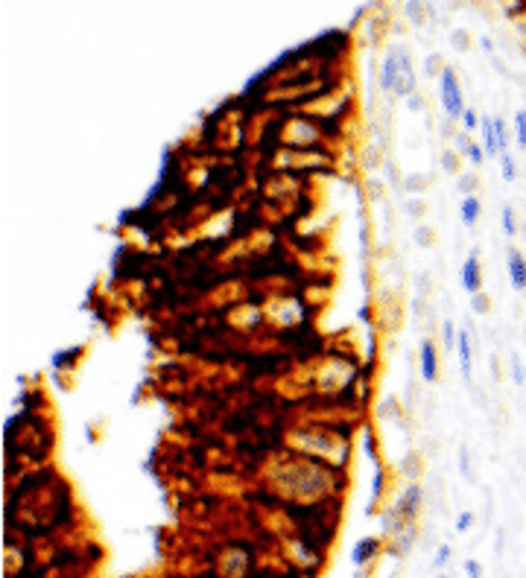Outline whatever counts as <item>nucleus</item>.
Returning <instances> with one entry per match:
<instances>
[{
	"label": "nucleus",
	"mask_w": 526,
	"mask_h": 578,
	"mask_svg": "<svg viewBox=\"0 0 526 578\" xmlns=\"http://www.w3.org/2000/svg\"><path fill=\"white\" fill-rule=\"evenodd\" d=\"M287 450L307 456L313 462H322L334 471H345L351 462V438L342 427H292V432L284 435Z\"/></svg>",
	"instance_id": "nucleus-1"
},
{
	"label": "nucleus",
	"mask_w": 526,
	"mask_h": 578,
	"mask_svg": "<svg viewBox=\"0 0 526 578\" xmlns=\"http://www.w3.org/2000/svg\"><path fill=\"white\" fill-rule=\"evenodd\" d=\"M327 126L331 123H325V120L292 111L281 120V126H275V140L278 146L287 149H325L327 137L334 135Z\"/></svg>",
	"instance_id": "nucleus-2"
},
{
	"label": "nucleus",
	"mask_w": 526,
	"mask_h": 578,
	"mask_svg": "<svg viewBox=\"0 0 526 578\" xmlns=\"http://www.w3.org/2000/svg\"><path fill=\"white\" fill-rule=\"evenodd\" d=\"M360 377V365L348 356H322V363L313 368L310 389L322 391V395H342L351 391Z\"/></svg>",
	"instance_id": "nucleus-3"
},
{
	"label": "nucleus",
	"mask_w": 526,
	"mask_h": 578,
	"mask_svg": "<svg viewBox=\"0 0 526 578\" xmlns=\"http://www.w3.org/2000/svg\"><path fill=\"white\" fill-rule=\"evenodd\" d=\"M442 108H444V114L451 117V123L462 120V114H465L462 88H459L456 73H453L451 68H444V73H442Z\"/></svg>",
	"instance_id": "nucleus-4"
},
{
	"label": "nucleus",
	"mask_w": 526,
	"mask_h": 578,
	"mask_svg": "<svg viewBox=\"0 0 526 578\" xmlns=\"http://www.w3.org/2000/svg\"><path fill=\"white\" fill-rule=\"evenodd\" d=\"M459 280H462V287H465L468 295H477V292H482V266H479V252H477V248L465 257L462 272H459Z\"/></svg>",
	"instance_id": "nucleus-5"
},
{
	"label": "nucleus",
	"mask_w": 526,
	"mask_h": 578,
	"mask_svg": "<svg viewBox=\"0 0 526 578\" xmlns=\"http://www.w3.org/2000/svg\"><path fill=\"white\" fill-rule=\"evenodd\" d=\"M418 371L424 383H436L438 380V354H436V342L427 336L418 347Z\"/></svg>",
	"instance_id": "nucleus-6"
},
{
	"label": "nucleus",
	"mask_w": 526,
	"mask_h": 578,
	"mask_svg": "<svg viewBox=\"0 0 526 578\" xmlns=\"http://www.w3.org/2000/svg\"><path fill=\"white\" fill-rule=\"evenodd\" d=\"M415 94V73H412V62L407 56V50L398 53V85H394V96L401 100H410Z\"/></svg>",
	"instance_id": "nucleus-7"
},
{
	"label": "nucleus",
	"mask_w": 526,
	"mask_h": 578,
	"mask_svg": "<svg viewBox=\"0 0 526 578\" xmlns=\"http://www.w3.org/2000/svg\"><path fill=\"white\" fill-rule=\"evenodd\" d=\"M456 354H459V374H462V380L471 386V380H474V354H471V330H459Z\"/></svg>",
	"instance_id": "nucleus-8"
},
{
	"label": "nucleus",
	"mask_w": 526,
	"mask_h": 578,
	"mask_svg": "<svg viewBox=\"0 0 526 578\" xmlns=\"http://www.w3.org/2000/svg\"><path fill=\"white\" fill-rule=\"evenodd\" d=\"M509 280L518 292H526V257L518 252V248H509Z\"/></svg>",
	"instance_id": "nucleus-9"
},
{
	"label": "nucleus",
	"mask_w": 526,
	"mask_h": 578,
	"mask_svg": "<svg viewBox=\"0 0 526 578\" xmlns=\"http://www.w3.org/2000/svg\"><path fill=\"white\" fill-rule=\"evenodd\" d=\"M380 547H383L380 538H363L354 547V552H351V561H354V566H368L375 561V555L380 552Z\"/></svg>",
	"instance_id": "nucleus-10"
},
{
	"label": "nucleus",
	"mask_w": 526,
	"mask_h": 578,
	"mask_svg": "<svg viewBox=\"0 0 526 578\" xmlns=\"http://www.w3.org/2000/svg\"><path fill=\"white\" fill-rule=\"evenodd\" d=\"M394 85H398V53H389L380 68V88L394 96Z\"/></svg>",
	"instance_id": "nucleus-11"
},
{
	"label": "nucleus",
	"mask_w": 526,
	"mask_h": 578,
	"mask_svg": "<svg viewBox=\"0 0 526 578\" xmlns=\"http://www.w3.org/2000/svg\"><path fill=\"white\" fill-rule=\"evenodd\" d=\"M479 213H482L479 196H465L462 205H459V220H462V225L465 228H474L479 222Z\"/></svg>",
	"instance_id": "nucleus-12"
},
{
	"label": "nucleus",
	"mask_w": 526,
	"mask_h": 578,
	"mask_svg": "<svg viewBox=\"0 0 526 578\" xmlns=\"http://www.w3.org/2000/svg\"><path fill=\"white\" fill-rule=\"evenodd\" d=\"M479 135H482V149L486 155H500L497 152V135H494V117H482L479 120Z\"/></svg>",
	"instance_id": "nucleus-13"
},
{
	"label": "nucleus",
	"mask_w": 526,
	"mask_h": 578,
	"mask_svg": "<svg viewBox=\"0 0 526 578\" xmlns=\"http://www.w3.org/2000/svg\"><path fill=\"white\" fill-rule=\"evenodd\" d=\"M375 479H371V497H368V511H375L377 503L383 499V490H386V467L380 462H375Z\"/></svg>",
	"instance_id": "nucleus-14"
},
{
	"label": "nucleus",
	"mask_w": 526,
	"mask_h": 578,
	"mask_svg": "<svg viewBox=\"0 0 526 578\" xmlns=\"http://www.w3.org/2000/svg\"><path fill=\"white\" fill-rule=\"evenodd\" d=\"M462 158L465 155H462V152H456L453 146L444 149L442 152V170L447 172V176H456L459 179V176H462Z\"/></svg>",
	"instance_id": "nucleus-15"
},
{
	"label": "nucleus",
	"mask_w": 526,
	"mask_h": 578,
	"mask_svg": "<svg viewBox=\"0 0 526 578\" xmlns=\"http://www.w3.org/2000/svg\"><path fill=\"white\" fill-rule=\"evenodd\" d=\"M500 158V172H503V181L512 184V181H518V161H514L512 152H503Z\"/></svg>",
	"instance_id": "nucleus-16"
},
{
	"label": "nucleus",
	"mask_w": 526,
	"mask_h": 578,
	"mask_svg": "<svg viewBox=\"0 0 526 578\" xmlns=\"http://www.w3.org/2000/svg\"><path fill=\"white\" fill-rule=\"evenodd\" d=\"M401 471H403V476H410L412 482H415V479L421 476V456H418V453H403Z\"/></svg>",
	"instance_id": "nucleus-17"
},
{
	"label": "nucleus",
	"mask_w": 526,
	"mask_h": 578,
	"mask_svg": "<svg viewBox=\"0 0 526 578\" xmlns=\"http://www.w3.org/2000/svg\"><path fill=\"white\" fill-rule=\"evenodd\" d=\"M427 187H430V181H427L421 172H410V176H403V190H407V193L418 196V193H427Z\"/></svg>",
	"instance_id": "nucleus-18"
},
{
	"label": "nucleus",
	"mask_w": 526,
	"mask_h": 578,
	"mask_svg": "<svg viewBox=\"0 0 526 578\" xmlns=\"http://www.w3.org/2000/svg\"><path fill=\"white\" fill-rule=\"evenodd\" d=\"M380 161H383V149H380L377 144H368V146L363 149V167H366L368 172H375V170H380Z\"/></svg>",
	"instance_id": "nucleus-19"
},
{
	"label": "nucleus",
	"mask_w": 526,
	"mask_h": 578,
	"mask_svg": "<svg viewBox=\"0 0 526 578\" xmlns=\"http://www.w3.org/2000/svg\"><path fill=\"white\" fill-rule=\"evenodd\" d=\"M518 231H521V225H518V213H514L512 205H506V208H503V234H506V237L512 239V237H518Z\"/></svg>",
	"instance_id": "nucleus-20"
},
{
	"label": "nucleus",
	"mask_w": 526,
	"mask_h": 578,
	"mask_svg": "<svg viewBox=\"0 0 526 578\" xmlns=\"http://www.w3.org/2000/svg\"><path fill=\"white\" fill-rule=\"evenodd\" d=\"M412 237H415V246H421V248H433L436 246V228H430V225H418Z\"/></svg>",
	"instance_id": "nucleus-21"
},
{
	"label": "nucleus",
	"mask_w": 526,
	"mask_h": 578,
	"mask_svg": "<svg viewBox=\"0 0 526 578\" xmlns=\"http://www.w3.org/2000/svg\"><path fill=\"white\" fill-rule=\"evenodd\" d=\"M514 137H518L521 152H526V108H518L514 114Z\"/></svg>",
	"instance_id": "nucleus-22"
},
{
	"label": "nucleus",
	"mask_w": 526,
	"mask_h": 578,
	"mask_svg": "<svg viewBox=\"0 0 526 578\" xmlns=\"http://www.w3.org/2000/svg\"><path fill=\"white\" fill-rule=\"evenodd\" d=\"M456 187L459 193H465V196H477V187H479V179L474 176V172H462L456 181Z\"/></svg>",
	"instance_id": "nucleus-23"
},
{
	"label": "nucleus",
	"mask_w": 526,
	"mask_h": 578,
	"mask_svg": "<svg viewBox=\"0 0 526 578\" xmlns=\"http://www.w3.org/2000/svg\"><path fill=\"white\" fill-rule=\"evenodd\" d=\"M509 371H512V383H514V386H526V368H523V363H521L518 354H512V359H509Z\"/></svg>",
	"instance_id": "nucleus-24"
},
{
	"label": "nucleus",
	"mask_w": 526,
	"mask_h": 578,
	"mask_svg": "<svg viewBox=\"0 0 526 578\" xmlns=\"http://www.w3.org/2000/svg\"><path fill=\"white\" fill-rule=\"evenodd\" d=\"M471 310H474L477 315H488L491 313V298L486 295V289L477 292V295H471Z\"/></svg>",
	"instance_id": "nucleus-25"
},
{
	"label": "nucleus",
	"mask_w": 526,
	"mask_h": 578,
	"mask_svg": "<svg viewBox=\"0 0 526 578\" xmlns=\"http://www.w3.org/2000/svg\"><path fill=\"white\" fill-rule=\"evenodd\" d=\"M494 135H497V152H509V132H506V123L503 117H494Z\"/></svg>",
	"instance_id": "nucleus-26"
},
{
	"label": "nucleus",
	"mask_w": 526,
	"mask_h": 578,
	"mask_svg": "<svg viewBox=\"0 0 526 578\" xmlns=\"http://www.w3.org/2000/svg\"><path fill=\"white\" fill-rule=\"evenodd\" d=\"M456 339H459V333H456L453 321H451V319H444V321H442V342H444L447 351H453V347H456Z\"/></svg>",
	"instance_id": "nucleus-27"
},
{
	"label": "nucleus",
	"mask_w": 526,
	"mask_h": 578,
	"mask_svg": "<svg viewBox=\"0 0 526 578\" xmlns=\"http://www.w3.org/2000/svg\"><path fill=\"white\" fill-rule=\"evenodd\" d=\"M479 114L474 111V108H465V114H462V132H468V135H474L477 129H479Z\"/></svg>",
	"instance_id": "nucleus-28"
},
{
	"label": "nucleus",
	"mask_w": 526,
	"mask_h": 578,
	"mask_svg": "<svg viewBox=\"0 0 526 578\" xmlns=\"http://www.w3.org/2000/svg\"><path fill=\"white\" fill-rule=\"evenodd\" d=\"M465 158H468L471 163H474V167H482V163H486V158H488V155H486V149H482V146L477 144V140H474V144H471V146H468V152H465Z\"/></svg>",
	"instance_id": "nucleus-29"
},
{
	"label": "nucleus",
	"mask_w": 526,
	"mask_h": 578,
	"mask_svg": "<svg viewBox=\"0 0 526 578\" xmlns=\"http://www.w3.org/2000/svg\"><path fill=\"white\" fill-rule=\"evenodd\" d=\"M477 523V517H474V511H462V514L456 517V531H468L471 526Z\"/></svg>",
	"instance_id": "nucleus-30"
},
{
	"label": "nucleus",
	"mask_w": 526,
	"mask_h": 578,
	"mask_svg": "<svg viewBox=\"0 0 526 578\" xmlns=\"http://www.w3.org/2000/svg\"><path fill=\"white\" fill-rule=\"evenodd\" d=\"M407 18L412 21V24H421L424 15H421V0H410L407 3Z\"/></svg>",
	"instance_id": "nucleus-31"
},
{
	"label": "nucleus",
	"mask_w": 526,
	"mask_h": 578,
	"mask_svg": "<svg viewBox=\"0 0 526 578\" xmlns=\"http://www.w3.org/2000/svg\"><path fill=\"white\" fill-rule=\"evenodd\" d=\"M451 555H453V549L451 547H438V552H436V558H433V566L436 570H442V566L451 561Z\"/></svg>",
	"instance_id": "nucleus-32"
},
{
	"label": "nucleus",
	"mask_w": 526,
	"mask_h": 578,
	"mask_svg": "<svg viewBox=\"0 0 526 578\" xmlns=\"http://www.w3.org/2000/svg\"><path fill=\"white\" fill-rule=\"evenodd\" d=\"M442 73H444V68H442V62H438V56L427 59V76H438V79H442Z\"/></svg>",
	"instance_id": "nucleus-33"
},
{
	"label": "nucleus",
	"mask_w": 526,
	"mask_h": 578,
	"mask_svg": "<svg viewBox=\"0 0 526 578\" xmlns=\"http://www.w3.org/2000/svg\"><path fill=\"white\" fill-rule=\"evenodd\" d=\"M418 292H421V298L433 292V278L427 275V272H421V275H418Z\"/></svg>",
	"instance_id": "nucleus-34"
},
{
	"label": "nucleus",
	"mask_w": 526,
	"mask_h": 578,
	"mask_svg": "<svg viewBox=\"0 0 526 578\" xmlns=\"http://www.w3.org/2000/svg\"><path fill=\"white\" fill-rule=\"evenodd\" d=\"M407 211L412 213V216H424V211H427V205L418 199V196H415V199H410L407 202Z\"/></svg>",
	"instance_id": "nucleus-35"
},
{
	"label": "nucleus",
	"mask_w": 526,
	"mask_h": 578,
	"mask_svg": "<svg viewBox=\"0 0 526 578\" xmlns=\"http://www.w3.org/2000/svg\"><path fill=\"white\" fill-rule=\"evenodd\" d=\"M465 575H468V578H482V566H479V561H465Z\"/></svg>",
	"instance_id": "nucleus-36"
},
{
	"label": "nucleus",
	"mask_w": 526,
	"mask_h": 578,
	"mask_svg": "<svg viewBox=\"0 0 526 578\" xmlns=\"http://www.w3.org/2000/svg\"><path fill=\"white\" fill-rule=\"evenodd\" d=\"M459 471H462L465 479H471V462H468V450L462 447V453H459Z\"/></svg>",
	"instance_id": "nucleus-37"
},
{
	"label": "nucleus",
	"mask_w": 526,
	"mask_h": 578,
	"mask_svg": "<svg viewBox=\"0 0 526 578\" xmlns=\"http://www.w3.org/2000/svg\"><path fill=\"white\" fill-rule=\"evenodd\" d=\"M407 105H410V111H424V100L418 94H412L410 100H407Z\"/></svg>",
	"instance_id": "nucleus-38"
},
{
	"label": "nucleus",
	"mask_w": 526,
	"mask_h": 578,
	"mask_svg": "<svg viewBox=\"0 0 526 578\" xmlns=\"http://www.w3.org/2000/svg\"><path fill=\"white\" fill-rule=\"evenodd\" d=\"M438 578H451V575H444V573H442V575H438Z\"/></svg>",
	"instance_id": "nucleus-39"
}]
</instances>
